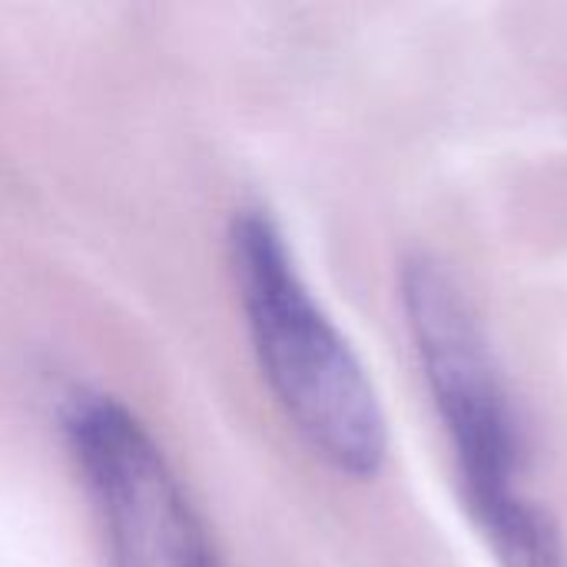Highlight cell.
<instances>
[{"label":"cell","mask_w":567,"mask_h":567,"mask_svg":"<svg viewBox=\"0 0 567 567\" xmlns=\"http://www.w3.org/2000/svg\"><path fill=\"white\" fill-rule=\"evenodd\" d=\"M402 306L455 449L465 508L498 567H567L555 518L522 485V422L468 299L435 259L412 256L402 269Z\"/></svg>","instance_id":"cell-1"},{"label":"cell","mask_w":567,"mask_h":567,"mask_svg":"<svg viewBox=\"0 0 567 567\" xmlns=\"http://www.w3.org/2000/svg\"><path fill=\"white\" fill-rule=\"evenodd\" d=\"M229 249L256 362L289 425L339 475H379L389 455L385 412L359 355L302 282L282 233L259 209H243Z\"/></svg>","instance_id":"cell-2"},{"label":"cell","mask_w":567,"mask_h":567,"mask_svg":"<svg viewBox=\"0 0 567 567\" xmlns=\"http://www.w3.org/2000/svg\"><path fill=\"white\" fill-rule=\"evenodd\" d=\"M70 452L103 525L110 567H223L173 465L113 399H76Z\"/></svg>","instance_id":"cell-3"}]
</instances>
